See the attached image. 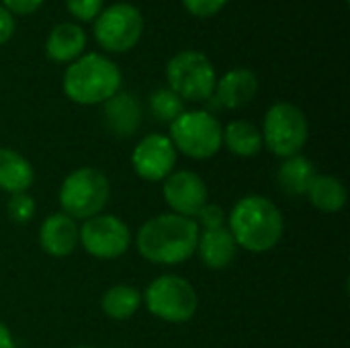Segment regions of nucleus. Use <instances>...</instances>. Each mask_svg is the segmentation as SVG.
Here are the masks:
<instances>
[{"mask_svg": "<svg viewBox=\"0 0 350 348\" xmlns=\"http://www.w3.org/2000/svg\"><path fill=\"white\" fill-rule=\"evenodd\" d=\"M199 232V226L191 217L160 213L139 228L135 246L148 263L166 267L180 265L195 254Z\"/></svg>", "mask_w": 350, "mask_h": 348, "instance_id": "nucleus-1", "label": "nucleus"}, {"mask_svg": "<svg viewBox=\"0 0 350 348\" xmlns=\"http://www.w3.org/2000/svg\"><path fill=\"white\" fill-rule=\"evenodd\" d=\"M226 226L238 248L254 254L277 248L285 234V219L281 209L262 195L242 197L232 207Z\"/></svg>", "mask_w": 350, "mask_h": 348, "instance_id": "nucleus-2", "label": "nucleus"}, {"mask_svg": "<svg viewBox=\"0 0 350 348\" xmlns=\"http://www.w3.org/2000/svg\"><path fill=\"white\" fill-rule=\"evenodd\" d=\"M62 84L72 103L103 105L121 90V70L103 53H86L68 66Z\"/></svg>", "mask_w": 350, "mask_h": 348, "instance_id": "nucleus-3", "label": "nucleus"}, {"mask_svg": "<svg viewBox=\"0 0 350 348\" xmlns=\"http://www.w3.org/2000/svg\"><path fill=\"white\" fill-rule=\"evenodd\" d=\"M111 197V183L107 174L94 166L72 170L59 187L62 213L72 219L86 222L105 211Z\"/></svg>", "mask_w": 350, "mask_h": 348, "instance_id": "nucleus-4", "label": "nucleus"}, {"mask_svg": "<svg viewBox=\"0 0 350 348\" xmlns=\"http://www.w3.org/2000/svg\"><path fill=\"white\" fill-rule=\"evenodd\" d=\"M224 127L209 111H185L170 123V142L176 152L193 158L207 160L221 150Z\"/></svg>", "mask_w": 350, "mask_h": 348, "instance_id": "nucleus-5", "label": "nucleus"}, {"mask_svg": "<svg viewBox=\"0 0 350 348\" xmlns=\"http://www.w3.org/2000/svg\"><path fill=\"white\" fill-rule=\"evenodd\" d=\"M142 302L152 316L170 324H185L193 320L199 308L195 287L178 275H160L154 279L142 295Z\"/></svg>", "mask_w": 350, "mask_h": 348, "instance_id": "nucleus-6", "label": "nucleus"}, {"mask_svg": "<svg viewBox=\"0 0 350 348\" xmlns=\"http://www.w3.org/2000/svg\"><path fill=\"white\" fill-rule=\"evenodd\" d=\"M262 144L279 158H291L301 154L310 137V125L306 113L293 103H275L262 123Z\"/></svg>", "mask_w": 350, "mask_h": 348, "instance_id": "nucleus-7", "label": "nucleus"}, {"mask_svg": "<svg viewBox=\"0 0 350 348\" xmlns=\"http://www.w3.org/2000/svg\"><path fill=\"white\" fill-rule=\"evenodd\" d=\"M166 80L183 101L201 103L213 96L217 74L211 59L201 51H180L166 66Z\"/></svg>", "mask_w": 350, "mask_h": 348, "instance_id": "nucleus-8", "label": "nucleus"}, {"mask_svg": "<svg viewBox=\"0 0 350 348\" xmlns=\"http://www.w3.org/2000/svg\"><path fill=\"white\" fill-rule=\"evenodd\" d=\"M144 33V16L142 12L127 2L111 4L100 10L94 21V37L98 45L113 53L129 51L137 45Z\"/></svg>", "mask_w": 350, "mask_h": 348, "instance_id": "nucleus-9", "label": "nucleus"}, {"mask_svg": "<svg viewBox=\"0 0 350 348\" xmlns=\"http://www.w3.org/2000/svg\"><path fill=\"white\" fill-rule=\"evenodd\" d=\"M131 240L129 226L111 213H98L80 226L82 248L100 260H115L123 256L129 250Z\"/></svg>", "mask_w": 350, "mask_h": 348, "instance_id": "nucleus-10", "label": "nucleus"}, {"mask_svg": "<svg viewBox=\"0 0 350 348\" xmlns=\"http://www.w3.org/2000/svg\"><path fill=\"white\" fill-rule=\"evenodd\" d=\"M178 152L168 135L150 133L137 142L131 152V166L135 174L150 183H162L174 172Z\"/></svg>", "mask_w": 350, "mask_h": 348, "instance_id": "nucleus-11", "label": "nucleus"}, {"mask_svg": "<svg viewBox=\"0 0 350 348\" xmlns=\"http://www.w3.org/2000/svg\"><path fill=\"white\" fill-rule=\"evenodd\" d=\"M162 195L170 213L195 217L207 203L209 191L205 180L193 170H174L162 180Z\"/></svg>", "mask_w": 350, "mask_h": 348, "instance_id": "nucleus-12", "label": "nucleus"}, {"mask_svg": "<svg viewBox=\"0 0 350 348\" xmlns=\"http://www.w3.org/2000/svg\"><path fill=\"white\" fill-rule=\"evenodd\" d=\"M39 244L43 252L53 258L70 256L80 244V228L76 219L66 213H51L41 222L39 228Z\"/></svg>", "mask_w": 350, "mask_h": 348, "instance_id": "nucleus-13", "label": "nucleus"}, {"mask_svg": "<svg viewBox=\"0 0 350 348\" xmlns=\"http://www.w3.org/2000/svg\"><path fill=\"white\" fill-rule=\"evenodd\" d=\"M258 90V78L248 68H236L226 72L215 82V101L224 109H240L248 105Z\"/></svg>", "mask_w": 350, "mask_h": 348, "instance_id": "nucleus-14", "label": "nucleus"}, {"mask_svg": "<svg viewBox=\"0 0 350 348\" xmlns=\"http://www.w3.org/2000/svg\"><path fill=\"white\" fill-rule=\"evenodd\" d=\"M201 258V263L211 271H224L228 269L238 252V244L234 236L230 234L228 226L215 228V230H203L199 232V242L195 250Z\"/></svg>", "mask_w": 350, "mask_h": 348, "instance_id": "nucleus-15", "label": "nucleus"}, {"mask_svg": "<svg viewBox=\"0 0 350 348\" xmlns=\"http://www.w3.org/2000/svg\"><path fill=\"white\" fill-rule=\"evenodd\" d=\"M103 117L107 129L117 137H131L142 123V109L133 94L117 92L107 103H103Z\"/></svg>", "mask_w": 350, "mask_h": 348, "instance_id": "nucleus-16", "label": "nucleus"}, {"mask_svg": "<svg viewBox=\"0 0 350 348\" xmlns=\"http://www.w3.org/2000/svg\"><path fill=\"white\" fill-rule=\"evenodd\" d=\"M86 47V33L74 23H59L51 29L45 41V53L51 62L72 64Z\"/></svg>", "mask_w": 350, "mask_h": 348, "instance_id": "nucleus-17", "label": "nucleus"}, {"mask_svg": "<svg viewBox=\"0 0 350 348\" xmlns=\"http://www.w3.org/2000/svg\"><path fill=\"white\" fill-rule=\"evenodd\" d=\"M35 183L33 164L10 148H0V191L16 195L27 193Z\"/></svg>", "mask_w": 350, "mask_h": 348, "instance_id": "nucleus-18", "label": "nucleus"}, {"mask_svg": "<svg viewBox=\"0 0 350 348\" xmlns=\"http://www.w3.org/2000/svg\"><path fill=\"white\" fill-rule=\"evenodd\" d=\"M316 174H318V170H316L314 162L310 158L297 154L291 158H283V164L277 170V183H279L281 191H285L287 195L301 197L308 193Z\"/></svg>", "mask_w": 350, "mask_h": 348, "instance_id": "nucleus-19", "label": "nucleus"}, {"mask_svg": "<svg viewBox=\"0 0 350 348\" xmlns=\"http://www.w3.org/2000/svg\"><path fill=\"white\" fill-rule=\"evenodd\" d=\"M306 197L322 213H338L345 209L349 193L340 178L332 174H316Z\"/></svg>", "mask_w": 350, "mask_h": 348, "instance_id": "nucleus-20", "label": "nucleus"}, {"mask_svg": "<svg viewBox=\"0 0 350 348\" xmlns=\"http://www.w3.org/2000/svg\"><path fill=\"white\" fill-rule=\"evenodd\" d=\"M221 144L236 156L240 158H252L258 156L260 150L265 148L262 144V133L260 129L244 119L232 121L228 123V127H224V135H221Z\"/></svg>", "mask_w": 350, "mask_h": 348, "instance_id": "nucleus-21", "label": "nucleus"}, {"mask_svg": "<svg viewBox=\"0 0 350 348\" xmlns=\"http://www.w3.org/2000/svg\"><path fill=\"white\" fill-rule=\"evenodd\" d=\"M100 306H103V312L111 318V320H117V322H123V320H129L135 316V312L139 310L142 306V293L131 287V285H113L111 289L105 291L103 299H100Z\"/></svg>", "mask_w": 350, "mask_h": 348, "instance_id": "nucleus-22", "label": "nucleus"}, {"mask_svg": "<svg viewBox=\"0 0 350 348\" xmlns=\"http://www.w3.org/2000/svg\"><path fill=\"white\" fill-rule=\"evenodd\" d=\"M152 115L162 123H172L178 115L185 113V101L170 88H160L150 96Z\"/></svg>", "mask_w": 350, "mask_h": 348, "instance_id": "nucleus-23", "label": "nucleus"}, {"mask_svg": "<svg viewBox=\"0 0 350 348\" xmlns=\"http://www.w3.org/2000/svg\"><path fill=\"white\" fill-rule=\"evenodd\" d=\"M6 211L14 224H29L35 217L37 203L29 193H16V195H10Z\"/></svg>", "mask_w": 350, "mask_h": 348, "instance_id": "nucleus-24", "label": "nucleus"}, {"mask_svg": "<svg viewBox=\"0 0 350 348\" xmlns=\"http://www.w3.org/2000/svg\"><path fill=\"white\" fill-rule=\"evenodd\" d=\"M195 224L199 226V230H215V228H224L228 224V215L219 205L213 203H205L201 207V211L193 217Z\"/></svg>", "mask_w": 350, "mask_h": 348, "instance_id": "nucleus-25", "label": "nucleus"}, {"mask_svg": "<svg viewBox=\"0 0 350 348\" xmlns=\"http://www.w3.org/2000/svg\"><path fill=\"white\" fill-rule=\"evenodd\" d=\"M105 0H66V6L72 16L78 21H94L103 10Z\"/></svg>", "mask_w": 350, "mask_h": 348, "instance_id": "nucleus-26", "label": "nucleus"}, {"mask_svg": "<svg viewBox=\"0 0 350 348\" xmlns=\"http://www.w3.org/2000/svg\"><path fill=\"white\" fill-rule=\"evenodd\" d=\"M226 2H228V0H183L185 8H187L191 14L201 16V18L217 14V12L226 6Z\"/></svg>", "mask_w": 350, "mask_h": 348, "instance_id": "nucleus-27", "label": "nucleus"}, {"mask_svg": "<svg viewBox=\"0 0 350 348\" xmlns=\"http://www.w3.org/2000/svg\"><path fill=\"white\" fill-rule=\"evenodd\" d=\"M2 2L10 14H31L43 4V0H2Z\"/></svg>", "mask_w": 350, "mask_h": 348, "instance_id": "nucleus-28", "label": "nucleus"}, {"mask_svg": "<svg viewBox=\"0 0 350 348\" xmlns=\"http://www.w3.org/2000/svg\"><path fill=\"white\" fill-rule=\"evenodd\" d=\"M14 33V16L0 4V45L6 43Z\"/></svg>", "mask_w": 350, "mask_h": 348, "instance_id": "nucleus-29", "label": "nucleus"}, {"mask_svg": "<svg viewBox=\"0 0 350 348\" xmlns=\"http://www.w3.org/2000/svg\"><path fill=\"white\" fill-rule=\"evenodd\" d=\"M0 348H16L14 338H12V334H10V330H8V326L2 324V322H0Z\"/></svg>", "mask_w": 350, "mask_h": 348, "instance_id": "nucleus-30", "label": "nucleus"}, {"mask_svg": "<svg viewBox=\"0 0 350 348\" xmlns=\"http://www.w3.org/2000/svg\"><path fill=\"white\" fill-rule=\"evenodd\" d=\"M76 348H92V347H76Z\"/></svg>", "mask_w": 350, "mask_h": 348, "instance_id": "nucleus-31", "label": "nucleus"}]
</instances>
